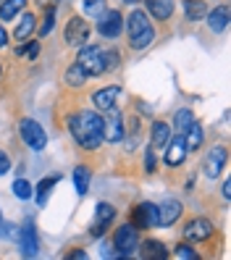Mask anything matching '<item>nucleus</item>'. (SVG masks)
<instances>
[{"label":"nucleus","mask_w":231,"mask_h":260,"mask_svg":"<svg viewBox=\"0 0 231 260\" xmlns=\"http://www.w3.org/2000/svg\"><path fill=\"white\" fill-rule=\"evenodd\" d=\"M35 29H37V13L24 8V16L19 19L16 29H13V40H16V42H26L29 37L35 35Z\"/></svg>","instance_id":"22"},{"label":"nucleus","mask_w":231,"mask_h":260,"mask_svg":"<svg viewBox=\"0 0 231 260\" xmlns=\"http://www.w3.org/2000/svg\"><path fill=\"white\" fill-rule=\"evenodd\" d=\"M66 257H71V260H84L87 252H84V250H74V252H66Z\"/></svg>","instance_id":"38"},{"label":"nucleus","mask_w":231,"mask_h":260,"mask_svg":"<svg viewBox=\"0 0 231 260\" xmlns=\"http://www.w3.org/2000/svg\"><path fill=\"white\" fill-rule=\"evenodd\" d=\"M124 35L129 50H145L155 42V24L142 8H131L124 16Z\"/></svg>","instance_id":"2"},{"label":"nucleus","mask_w":231,"mask_h":260,"mask_svg":"<svg viewBox=\"0 0 231 260\" xmlns=\"http://www.w3.org/2000/svg\"><path fill=\"white\" fill-rule=\"evenodd\" d=\"M194 121V113H192V108H179L176 113H174V121H171V129L176 132V134H181L184 129H187L189 124Z\"/></svg>","instance_id":"30"},{"label":"nucleus","mask_w":231,"mask_h":260,"mask_svg":"<svg viewBox=\"0 0 231 260\" xmlns=\"http://www.w3.org/2000/svg\"><path fill=\"white\" fill-rule=\"evenodd\" d=\"M171 134H174V129H171L168 121H163V118L152 121V126H150V145H152V150H155V152L163 150L166 142L171 140Z\"/></svg>","instance_id":"21"},{"label":"nucleus","mask_w":231,"mask_h":260,"mask_svg":"<svg viewBox=\"0 0 231 260\" xmlns=\"http://www.w3.org/2000/svg\"><path fill=\"white\" fill-rule=\"evenodd\" d=\"M26 3H29V0H3V3H0V19H3V21L19 19L21 11L26 8Z\"/></svg>","instance_id":"27"},{"label":"nucleus","mask_w":231,"mask_h":260,"mask_svg":"<svg viewBox=\"0 0 231 260\" xmlns=\"http://www.w3.org/2000/svg\"><path fill=\"white\" fill-rule=\"evenodd\" d=\"M113 221H116V208L111 203H97L95 218H92V226H89V234L95 237V239L105 237V232L113 226Z\"/></svg>","instance_id":"13"},{"label":"nucleus","mask_w":231,"mask_h":260,"mask_svg":"<svg viewBox=\"0 0 231 260\" xmlns=\"http://www.w3.org/2000/svg\"><path fill=\"white\" fill-rule=\"evenodd\" d=\"M142 3H145V13L155 24H168L174 19L176 0H142Z\"/></svg>","instance_id":"15"},{"label":"nucleus","mask_w":231,"mask_h":260,"mask_svg":"<svg viewBox=\"0 0 231 260\" xmlns=\"http://www.w3.org/2000/svg\"><path fill=\"white\" fill-rule=\"evenodd\" d=\"M111 242H113L116 257H129V255L137 252V244H140V229H137L134 223H129V221L121 223V226H116Z\"/></svg>","instance_id":"4"},{"label":"nucleus","mask_w":231,"mask_h":260,"mask_svg":"<svg viewBox=\"0 0 231 260\" xmlns=\"http://www.w3.org/2000/svg\"><path fill=\"white\" fill-rule=\"evenodd\" d=\"M121 66V53L116 48H105V74H111Z\"/></svg>","instance_id":"34"},{"label":"nucleus","mask_w":231,"mask_h":260,"mask_svg":"<svg viewBox=\"0 0 231 260\" xmlns=\"http://www.w3.org/2000/svg\"><path fill=\"white\" fill-rule=\"evenodd\" d=\"M89 37H92V24L79 13H74L63 26V45L66 48H82L89 42Z\"/></svg>","instance_id":"5"},{"label":"nucleus","mask_w":231,"mask_h":260,"mask_svg":"<svg viewBox=\"0 0 231 260\" xmlns=\"http://www.w3.org/2000/svg\"><path fill=\"white\" fill-rule=\"evenodd\" d=\"M8 42H11V35L6 32V26L0 24V50H3V48H8Z\"/></svg>","instance_id":"37"},{"label":"nucleus","mask_w":231,"mask_h":260,"mask_svg":"<svg viewBox=\"0 0 231 260\" xmlns=\"http://www.w3.org/2000/svg\"><path fill=\"white\" fill-rule=\"evenodd\" d=\"M69 134L74 137V142L87 152H95L105 145L103 137V113L95 108H76L74 113L66 116Z\"/></svg>","instance_id":"1"},{"label":"nucleus","mask_w":231,"mask_h":260,"mask_svg":"<svg viewBox=\"0 0 231 260\" xmlns=\"http://www.w3.org/2000/svg\"><path fill=\"white\" fill-rule=\"evenodd\" d=\"M187 155L189 152L181 142V134H171V140H168L166 147H163V163L168 168H181L184 163H187Z\"/></svg>","instance_id":"14"},{"label":"nucleus","mask_w":231,"mask_h":260,"mask_svg":"<svg viewBox=\"0 0 231 260\" xmlns=\"http://www.w3.org/2000/svg\"><path fill=\"white\" fill-rule=\"evenodd\" d=\"M97 35L103 40H118L124 35V13L118 8H108L97 16Z\"/></svg>","instance_id":"8"},{"label":"nucleus","mask_w":231,"mask_h":260,"mask_svg":"<svg viewBox=\"0 0 231 260\" xmlns=\"http://www.w3.org/2000/svg\"><path fill=\"white\" fill-rule=\"evenodd\" d=\"M215 234V223L205 216H194L184 223L181 229V237L184 242H192V244H200V242H210V237Z\"/></svg>","instance_id":"7"},{"label":"nucleus","mask_w":231,"mask_h":260,"mask_svg":"<svg viewBox=\"0 0 231 260\" xmlns=\"http://www.w3.org/2000/svg\"><path fill=\"white\" fill-rule=\"evenodd\" d=\"M137 252H140V257H145V260H168L171 257V250H168L160 239H145V242L140 239Z\"/></svg>","instance_id":"18"},{"label":"nucleus","mask_w":231,"mask_h":260,"mask_svg":"<svg viewBox=\"0 0 231 260\" xmlns=\"http://www.w3.org/2000/svg\"><path fill=\"white\" fill-rule=\"evenodd\" d=\"M89 179H92V174H89V168L84 163H79L74 168V187H76V194L79 197H84L89 192Z\"/></svg>","instance_id":"28"},{"label":"nucleus","mask_w":231,"mask_h":260,"mask_svg":"<svg viewBox=\"0 0 231 260\" xmlns=\"http://www.w3.org/2000/svg\"><path fill=\"white\" fill-rule=\"evenodd\" d=\"M181 216H184V205H181V200H166L163 205H158V226L171 229Z\"/></svg>","instance_id":"19"},{"label":"nucleus","mask_w":231,"mask_h":260,"mask_svg":"<svg viewBox=\"0 0 231 260\" xmlns=\"http://www.w3.org/2000/svg\"><path fill=\"white\" fill-rule=\"evenodd\" d=\"M76 63H79L89 76H103L105 74V45L87 42L82 48H76Z\"/></svg>","instance_id":"3"},{"label":"nucleus","mask_w":231,"mask_h":260,"mask_svg":"<svg viewBox=\"0 0 231 260\" xmlns=\"http://www.w3.org/2000/svg\"><path fill=\"white\" fill-rule=\"evenodd\" d=\"M8 171H11V158H8L6 150H0V176L8 174Z\"/></svg>","instance_id":"36"},{"label":"nucleus","mask_w":231,"mask_h":260,"mask_svg":"<svg viewBox=\"0 0 231 260\" xmlns=\"http://www.w3.org/2000/svg\"><path fill=\"white\" fill-rule=\"evenodd\" d=\"M89 79H92V76L79 63H76V60L63 71V84H66V89H71V92H82V89H87Z\"/></svg>","instance_id":"17"},{"label":"nucleus","mask_w":231,"mask_h":260,"mask_svg":"<svg viewBox=\"0 0 231 260\" xmlns=\"http://www.w3.org/2000/svg\"><path fill=\"white\" fill-rule=\"evenodd\" d=\"M171 255L179 257V260H197V257H200V252L194 250V244H192V242H179L176 247L171 250Z\"/></svg>","instance_id":"31"},{"label":"nucleus","mask_w":231,"mask_h":260,"mask_svg":"<svg viewBox=\"0 0 231 260\" xmlns=\"http://www.w3.org/2000/svg\"><path fill=\"white\" fill-rule=\"evenodd\" d=\"M129 223H134L140 232H147V229H155L158 226V205L155 203H137L129 213Z\"/></svg>","instance_id":"11"},{"label":"nucleus","mask_w":231,"mask_h":260,"mask_svg":"<svg viewBox=\"0 0 231 260\" xmlns=\"http://www.w3.org/2000/svg\"><path fill=\"white\" fill-rule=\"evenodd\" d=\"M19 137H21V142L29 150H35V152L48 147V134H45L42 124H40V121H35V118H21L19 121Z\"/></svg>","instance_id":"6"},{"label":"nucleus","mask_w":231,"mask_h":260,"mask_svg":"<svg viewBox=\"0 0 231 260\" xmlns=\"http://www.w3.org/2000/svg\"><path fill=\"white\" fill-rule=\"evenodd\" d=\"M228 163V150L223 145H215L213 150H208V155L203 160V174L213 181V179H218L223 174V168Z\"/></svg>","instance_id":"12"},{"label":"nucleus","mask_w":231,"mask_h":260,"mask_svg":"<svg viewBox=\"0 0 231 260\" xmlns=\"http://www.w3.org/2000/svg\"><path fill=\"white\" fill-rule=\"evenodd\" d=\"M40 6H58V0H40Z\"/></svg>","instance_id":"40"},{"label":"nucleus","mask_w":231,"mask_h":260,"mask_svg":"<svg viewBox=\"0 0 231 260\" xmlns=\"http://www.w3.org/2000/svg\"><path fill=\"white\" fill-rule=\"evenodd\" d=\"M205 21H208V29L213 35H223L226 29H228V6L221 3V6H215L213 11L205 13Z\"/></svg>","instance_id":"20"},{"label":"nucleus","mask_w":231,"mask_h":260,"mask_svg":"<svg viewBox=\"0 0 231 260\" xmlns=\"http://www.w3.org/2000/svg\"><path fill=\"white\" fill-rule=\"evenodd\" d=\"M0 3H3V0H0Z\"/></svg>","instance_id":"44"},{"label":"nucleus","mask_w":231,"mask_h":260,"mask_svg":"<svg viewBox=\"0 0 231 260\" xmlns=\"http://www.w3.org/2000/svg\"><path fill=\"white\" fill-rule=\"evenodd\" d=\"M53 26H55V6H42V16L37 19V37L45 40L50 32H53Z\"/></svg>","instance_id":"24"},{"label":"nucleus","mask_w":231,"mask_h":260,"mask_svg":"<svg viewBox=\"0 0 231 260\" xmlns=\"http://www.w3.org/2000/svg\"><path fill=\"white\" fill-rule=\"evenodd\" d=\"M145 174H155V150H152V145H147L145 150Z\"/></svg>","instance_id":"35"},{"label":"nucleus","mask_w":231,"mask_h":260,"mask_svg":"<svg viewBox=\"0 0 231 260\" xmlns=\"http://www.w3.org/2000/svg\"><path fill=\"white\" fill-rule=\"evenodd\" d=\"M137 3V0H124V6H134Z\"/></svg>","instance_id":"41"},{"label":"nucleus","mask_w":231,"mask_h":260,"mask_svg":"<svg viewBox=\"0 0 231 260\" xmlns=\"http://www.w3.org/2000/svg\"><path fill=\"white\" fill-rule=\"evenodd\" d=\"M221 194H223V200L231 197V181H223V184H221Z\"/></svg>","instance_id":"39"},{"label":"nucleus","mask_w":231,"mask_h":260,"mask_svg":"<svg viewBox=\"0 0 231 260\" xmlns=\"http://www.w3.org/2000/svg\"><path fill=\"white\" fill-rule=\"evenodd\" d=\"M181 6H184V13H187V19H189L192 24L205 21V13L210 11L205 0H181Z\"/></svg>","instance_id":"25"},{"label":"nucleus","mask_w":231,"mask_h":260,"mask_svg":"<svg viewBox=\"0 0 231 260\" xmlns=\"http://www.w3.org/2000/svg\"><path fill=\"white\" fill-rule=\"evenodd\" d=\"M0 76H3V63H0Z\"/></svg>","instance_id":"42"},{"label":"nucleus","mask_w":231,"mask_h":260,"mask_svg":"<svg viewBox=\"0 0 231 260\" xmlns=\"http://www.w3.org/2000/svg\"><path fill=\"white\" fill-rule=\"evenodd\" d=\"M0 226H3V216H0Z\"/></svg>","instance_id":"43"},{"label":"nucleus","mask_w":231,"mask_h":260,"mask_svg":"<svg viewBox=\"0 0 231 260\" xmlns=\"http://www.w3.org/2000/svg\"><path fill=\"white\" fill-rule=\"evenodd\" d=\"M13 194H16L19 200H29V197L35 194V189H32V184H29L26 179H21V176H19L16 181H13Z\"/></svg>","instance_id":"33"},{"label":"nucleus","mask_w":231,"mask_h":260,"mask_svg":"<svg viewBox=\"0 0 231 260\" xmlns=\"http://www.w3.org/2000/svg\"><path fill=\"white\" fill-rule=\"evenodd\" d=\"M60 181V174H53V176H45V179H40L37 181V192H35V200H37V205L40 208H45V203H48V194H50V189Z\"/></svg>","instance_id":"26"},{"label":"nucleus","mask_w":231,"mask_h":260,"mask_svg":"<svg viewBox=\"0 0 231 260\" xmlns=\"http://www.w3.org/2000/svg\"><path fill=\"white\" fill-rule=\"evenodd\" d=\"M181 142H184V147H187V152H197L200 147H203L205 134H203V126L197 124V118L181 132Z\"/></svg>","instance_id":"23"},{"label":"nucleus","mask_w":231,"mask_h":260,"mask_svg":"<svg viewBox=\"0 0 231 260\" xmlns=\"http://www.w3.org/2000/svg\"><path fill=\"white\" fill-rule=\"evenodd\" d=\"M126 134V126H124V113H121V108H111L103 113V137L108 145H116L124 140Z\"/></svg>","instance_id":"9"},{"label":"nucleus","mask_w":231,"mask_h":260,"mask_svg":"<svg viewBox=\"0 0 231 260\" xmlns=\"http://www.w3.org/2000/svg\"><path fill=\"white\" fill-rule=\"evenodd\" d=\"M82 11L89 19H97L100 13L108 11V0H82Z\"/></svg>","instance_id":"32"},{"label":"nucleus","mask_w":231,"mask_h":260,"mask_svg":"<svg viewBox=\"0 0 231 260\" xmlns=\"http://www.w3.org/2000/svg\"><path fill=\"white\" fill-rule=\"evenodd\" d=\"M13 53H16V58H24V60H37V55H40V40H26V42H19Z\"/></svg>","instance_id":"29"},{"label":"nucleus","mask_w":231,"mask_h":260,"mask_svg":"<svg viewBox=\"0 0 231 260\" xmlns=\"http://www.w3.org/2000/svg\"><path fill=\"white\" fill-rule=\"evenodd\" d=\"M19 250H21V255L24 257H35L37 252H40V239H37V229H35V223L32 221H26L21 229H19Z\"/></svg>","instance_id":"16"},{"label":"nucleus","mask_w":231,"mask_h":260,"mask_svg":"<svg viewBox=\"0 0 231 260\" xmlns=\"http://www.w3.org/2000/svg\"><path fill=\"white\" fill-rule=\"evenodd\" d=\"M121 95H124V87H121V84H108V87L95 89V92L89 95V100H92V108L105 113V111H111V108H118Z\"/></svg>","instance_id":"10"}]
</instances>
